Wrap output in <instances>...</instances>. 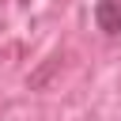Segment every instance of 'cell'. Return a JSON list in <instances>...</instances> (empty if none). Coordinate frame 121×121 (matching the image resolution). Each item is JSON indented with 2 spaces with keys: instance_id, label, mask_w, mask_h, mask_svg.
I'll return each instance as SVG.
<instances>
[{
  "instance_id": "obj_1",
  "label": "cell",
  "mask_w": 121,
  "mask_h": 121,
  "mask_svg": "<svg viewBox=\"0 0 121 121\" xmlns=\"http://www.w3.org/2000/svg\"><path fill=\"white\" fill-rule=\"evenodd\" d=\"M95 23H98L106 34H117V30H121V0H98Z\"/></svg>"
}]
</instances>
